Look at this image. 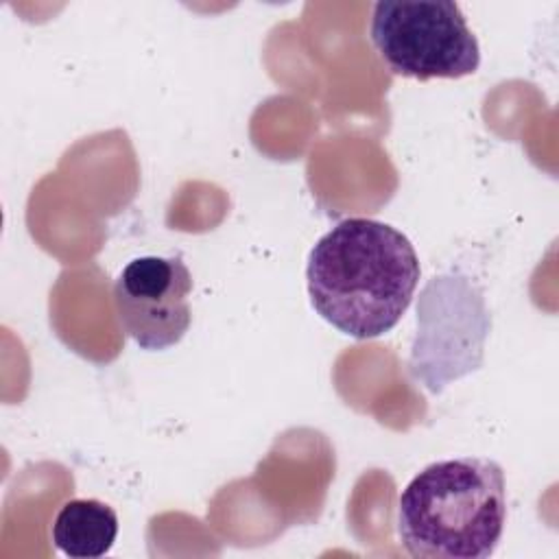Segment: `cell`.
I'll use <instances>...</instances> for the list:
<instances>
[{
  "instance_id": "cell-5",
  "label": "cell",
  "mask_w": 559,
  "mask_h": 559,
  "mask_svg": "<svg viewBox=\"0 0 559 559\" xmlns=\"http://www.w3.org/2000/svg\"><path fill=\"white\" fill-rule=\"evenodd\" d=\"M192 275L179 255L131 260L114 282L116 317L142 349H166L190 328Z\"/></svg>"
},
{
  "instance_id": "cell-3",
  "label": "cell",
  "mask_w": 559,
  "mask_h": 559,
  "mask_svg": "<svg viewBox=\"0 0 559 559\" xmlns=\"http://www.w3.org/2000/svg\"><path fill=\"white\" fill-rule=\"evenodd\" d=\"M369 37L400 76L461 79L480 66L478 39L452 0H380L371 9Z\"/></svg>"
},
{
  "instance_id": "cell-6",
  "label": "cell",
  "mask_w": 559,
  "mask_h": 559,
  "mask_svg": "<svg viewBox=\"0 0 559 559\" xmlns=\"http://www.w3.org/2000/svg\"><path fill=\"white\" fill-rule=\"evenodd\" d=\"M50 535L63 555L96 559L111 550L118 535V515L96 498H74L57 511Z\"/></svg>"
},
{
  "instance_id": "cell-1",
  "label": "cell",
  "mask_w": 559,
  "mask_h": 559,
  "mask_svg": "<svg viewBox=\"0 0 559 559\" xmlns=\"http://www.w3.org/2000/svg\"><path fill=\"white\" fill-rule=\"evenodd\" d=\"M413 242L393 225L345 218L310 249L306 282L312 308L354 338L397 325L419 282Z\"/></svg>"
},
{
  "instance_id": "cell-4",
  "label": "cell",
  "mask_w": 559,
  "mask_h": 559,
  "mask_svg": "<svg viewBox=\"0 0 559 559\" xmlns=\"http://www.w3.org/2000/svg\"><path fill=\"white\" fill-rule=\"evenodd\" d=\"M491 314L483 290L463 273L435 275L417 301V334L408 371L430 393L483 365Z\"/></svg>"
},
{
  "instance_id": "cell-2",
  "label": "cell",
  "mask_w": 559,
  "mask_h": 559,
  "mask_svg": "<svg viewBox=\"0 0 559 559\" xmlns=\"http://www.w3.org/2000/svg\"><path fill=\"white\" fill-rule=\"evenodd\" d=\"M504 522V472L487 456L430 463L397 500V537L415 559H487Z\"/></svg>"
}]
</instances>
